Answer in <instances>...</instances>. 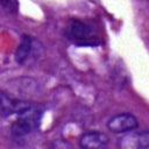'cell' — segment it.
<instances>
[{
	"mask_svg": "<svg viewBox=\"0 0 149 149\" xmlns=\"http://www.w3.org/2000/svg\"><path fill=\"white\" fill-rule=\"evenodd\" d=\"M0 104H1V115L2 118H7L12 114H20L30 106L34 105V102L14 99L6 92H1L0 94Z\"/></svg>",
	"mask_w": 149,
	"mask_h": 149,
	"instance_id": "4",
	"label": "cell"
},
{
	"mask_svg": "<svg viewBox=\"0 0 149 149\" xmlns=\"http://www.w3.org/2000/svg\"><path fill=\"white\" fill-rule=\"evenodd\" d=\"M139 126L137 119L130 113H119L112 116L107 122V128L114 134L133 132Z\"/></svg>",
	"mask_w": 149,
	"mask_h": 149,
	"instance_id": "3",
	"label": "cell"
},
{
	"mask_svg": "<svg viewBox=\"0 0 149 149\" xmlns=\"http://www.w3.org/2000/svg\"><path fill=\"white\" fill-rule=\"evenodd\" d=\"M17 115L19 118L10 126V134L13 137L21 139L38 128L43 115V108L34 104Z\"/></svg>",
	"mask_w": 149,
	"mask_h": 149,
	"instance_id": "1",
	"label": "cell"
},
{
	"mask_svg": "<svg viewBox=\"0 0 149 149\" xmlns=\"http://www.w3.org/2000/svg\"><path fill=\"white\" fill-rule=\"evenodd\" d=\"M1 6L9 13H16L17 10V1L16 0H0Z\"/></svg>",
	"mask_w": 149,
	"mask_h": 149,
	"instance_id": "8",
	"label": "cell"
},
{
	"mask_svg": "<svg viewBox=\"0 0 149 149\" xmlns=\"http://www.w3.org/2000/svg\"><path fill=\"white\" fill-rule=\"evenodd\" d=\"M109 142L108 136L102 132L91 130L84 133L79 139V144L85 149H99L105 148Z\"/></svg>",
	"mask_w": 149,
	"mask_h": 149,
	"instance_id": "5",
	"label": "cell"
},
{
	"mask_svg": "<svg viewBox=\"0 0 149 149\" xmlns=\"http://www.w3.org/2000/svg\"><path fill=\"white\" fill-rule=\"evenodd\" d=\"M33 49V38L29 35H22L20 43L15 50V61L17 64H23L29 57Z\"/></svg>",
	"mask_w": 149,
	"mask_h": 149,
	"instance_id": "7",
	"label": "cell"
},
{
	"mask_svg": "<svg viewBox=\"0 0 149 149\" xmlns=\"http://www.w3.org/2000/svg\"><path fill=\"white\" fill-rule=\"evenodd\" d=\"M120 147L127 148V149H149V130L141 132V133H134L126 135L122 137L119 142Z\"/></svg>",
	"mask_w": 149,
	"mask_h": 149,
	"instance_id": "6",
	"label": "cell"
},
{
	"mask_svg": "<svg viewBox=\"0 0 149 149\" xmlns=\"http://www.w3.org/2000/svg\"><path fill=\"white\" fill-rule=\"evenodd\" d=\"M66 36L72 43L79 47H95L100 44L99 38L94 35L92 26L79 19H71L69 21Z\"/></svg>",
	"mask_w": 149,
	"mask_h": 149,
	"instance_id": "2",
	"label": "cell"
}]
</instances>
